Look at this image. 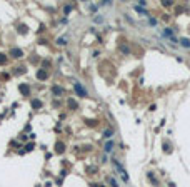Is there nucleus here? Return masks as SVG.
I'll return each mask as SVG.
<instances>
[{
  "mask_svg": "<svg viewBox=\"0 0 190 187\" xmlns=\"http://www.w3.org/2000/svg\"><path fill=\"white\" fill-rule=\"evenodd\" d=\"M74 89H75V92H77V95H78V97H88V92L83 89V85H82L78 80H75V82H74Z\"/></svg>",
  "mask_w": 190,
  "mask_h": 187,
  "instance_id": "obj_1",
  "label": "nucleus"
},
{
  "mask_svg": "<svg viewBox=\"0 0 190 187\" xmlns=\"http://www.w3.org/2000/svg\"><path fill=\"white\" fill-rule=\"evenodd\" d=\"M114 165H115V169L118 170V174L122 175V179H123L125 182H128V175H127V172H125V169H123V167L120 165V162H118V160H115V159H114Z\"/></svg>",
  "mask_w": 190,
  "mask_h": 187,
  "instance_id": "obj_2",
  "label": "nucleus"
},
{
  "mask_svg": "<svg viewBox=\"0 0 190 187\" xmlns=\"http://www.w3.org/2000/svg\"><path fill=\"white\" fill-rule=\"evenodd\" d=\"M10 55H12V57H15V59H18V57H22V55H23V52H22L20 48H12V50H10Z\"/></svg>",
  "mask_w": 190,
  "mask_h": 187,
  "instance_id": "obj_3",
  "label": "nucleus"
},
{
  "mask_svg": "<svg viewBox=\"0 0 190 187\" xmlns=\"http://www.w3.org/2000/svg\"><path fill=\"white\" fill-rule=\"evenodd\" d=\"M67 105L70 107V110H77L78 109V104H77L74 99H69V102H67Z\"/></svg>",
  "mask_w": 190,
  "mask_h": 187,
  "instance_id": "obj_4",
  "label": "nucleus"
},
{
  "mask_svg": "<svg viewBox=\"0 0 190 187\" xmlns=\"http://www.w3.org/2000/svg\"><path fill=\"white\" fill-rule=\"evenodd\" d=\"M112 149H114V140H107V144H105V147H104V150L109 154V152H112Z\"/></svg>",
  "mask_w": 190,
  "mask_h": 187,
  "instance_id": "obj_5",
  "label": "nucleus"
},
{
  "mask_svg": "<svg viewBox=\"0 0 190 187\" xmlns=\"http://www.w3.org/2000/svg\"><path fill=\"white\" fill-rule=\"evenodd\" d=\"M52 92H53L55 95H62V94H63V89H62V87H57V85H55V87H52Z\"/></svg>",
  "mask_w": 190,
  "mask_h": 187,
  "instance_id": "obj_6",
  "label": "nucleus"
},
{
  "mask_svg": "<svg viewBox=\"0 0 190 187\" xmlns=\"http://www.w3.org/2000/svg\"><path fill=\"white\" fill-rule=\"evenodd\" d=\"M112 135H114V130H110V129L104 130V134H102V137H104V139H110Z\"/></svg>",
  "mask_w": 190,
  "mask_h": 187,
  "instance_id": "obj_7",
  "label": "nucleus"
},
{
  "mask_svg": "<svg viewBox=\"0 0 190 187\" xmlns=\"http://www.w3.org/2000/svg\"><path fill=\"white\" fill-rule=\"evenodd\" d=\"M20 92H23L25 95H29V94H30V87L23 84V85H20Z\"/></svg>",
  "mask_w": 190,
  "mask_h": 187,
  "instance_id": "obj_8",
  "label": "nucleus"
},
{
  "mask_svg": "<svg viewBox=\"0 0 190 187\" xmlns=\"http://www.w3.org/2000/svg\"><path fill=\"white\" fill-rule=\"evenodd\" d=\"M37 77L40 78V80H45V78H47V72L42 69V70H38V72H37Z\"/></svg>",
  "mask_w": 190,
  "mask_h": 187,
  "instance_id": "obj_9",
  "label": "nucleus"
},
{
  "mask_svg": "<svg viewBox=\"0 0 190 187\" xmlns=\"http://www.w3.org/2000/svg\"><path fill=\"white\" fill-rule=\"evenodd\" d=\"M55 147H57V152H63V150H65V144H63V142H62V144H60V142H58V144H57V145H55Z\"/></svg>",
  "mask_w": 190,
  "mask_h": 187,
  "instance_id": "obj_10",
  "label": "nucleus"
},
{
  "mask_svg": "<svg viewBox=\"0 0 190 187\" xmlns=\"http://www.w3.org/2000/svg\"><path fill=\"white\" fill-rule=\"evenodd\" d=\"M32 107H34V109H40V107H42V102H40V100H32Z\"/></svg>",
  "mask_w": 190,
  "mask_h": 187,
  "instance_id": "obj_11",
  "label": "nucleus"
},
{
  "mask_svg": "<svg viewBox=\"0 0 190 187\" xmlns=\"http://www.w3.org/2000/svg\"><path fill=\"white\" fill-rule=\"evenodd\" d=\"M57 43H58V45H67V38H65V37L57 38Z\"/></svg>",
  "mask_w": 190,
  "mask_h": 187,
  "instance_id": "obj_12",
  "label": "nucleus"
},
{
  "mask_svg": "<svg viewBox=\"0 0 190 187\" xmlns=\"http://www.w3.org/2000/svg\"><path fill=\"white\" fill-rule=\"evenodd\" d=\"M18 32L20 34H27V25H18Z\"/></svg>",
  "mask_w": 190,
  "mask_h": 187,
  "instance_id": "obj_13",
  "label": "nucleus"
},
{
  "mask_svg": "<svg viewBox=\"0 0 190 187\" xmlns=\"http://www.w3.org/2000/svg\"><path fill=\"white\" fill-rule=\"evenodd\" d=\"M5 60H7V57L3 54H0V64H5Z\"/></svg>",
  "mask_w": 190,
  "mask_h": 187,
  "instance_id": "obj_14",
  "label": "nucleus"
},
{
  "mask_svg": "<svg viewBox=\"0 0 190 187\" xmlns=\"http://www.w3.org/2000/svg\"><path fill=\"white\" fill-rule=\"evenodd\" d=\"M110 184H112V187H118V184H117L115 179H110Z\"/></svg>",
  "mask_w": 190,
  "mask_h": 187,
  "instance_id": "obj_15",
  "label": "nucleus"
},
{
  "mask_svg": "<svg viewBox=\"0 0 190 187\" xmlns=\"http://www.w3.org/2000/svg\"><path fill=\"white\" fill-rule=\"evenodd\" d=\"M182 43H184L185 47H190V42H189V40H187V38H184V40H182Z\"/></svg>",
  "mask_w": 190,
  "mask_h": 187,
  "instance_id": "obj_16",
  "label": "nucleus"
},
{
  "mask_svg": "<svg viewBox=\"0 0 190 187\" xmlns=\"http://www.w3.org/2000/svg\"><path fill=\"white\" fill-rule=\"evenodd\" d=\"M163 147H165V152H170V150H172V149H170V145H167V144H165Z\"/></svg>",
  "mask_w": 190,
  "mask_h": 187,
  "instance_id": "obj_17",
  "label": "nucleus"
}]
</instances>
